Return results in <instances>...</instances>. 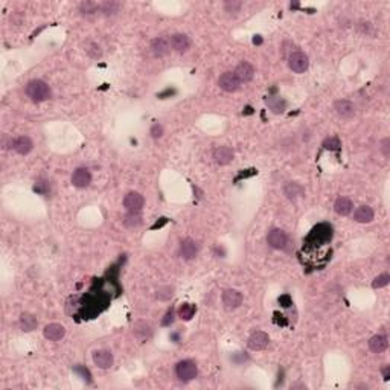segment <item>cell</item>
<instances>
[{
  "mask_svg": "<svg viewBox=\"0 0 390 390\" xmlns=\"http://www.w3.org/2000/svg\"><path fill=\"white\" fill-rule=\"evenodd\" d=\"M174 296V286H160V288L156 291V297L159 300H169L171 297Z\"/></svg>",
  "mask_w": 390,
  "mask_h": 390,
  "instance_id": "f546056e",
  "label": "cell"
},
{
  "mask_svg": "<svg viewBox=\"0 0 390 390\" xmlns=\"http://www.w3.org/2000/svg\"><path fill=\"white\" fill-rule=\"evenodd\" d=\"M195 311H197L195 305H192V303H183V305L180 306V310H178V316H180L183 320H191V319L194 317Z\"/></svg>",
  "mask_w": 390,
  "mask_h": 390,
  "instance_id": "d4e9b609",
  "label": "cell"
},
{
  "mask_svg": "<svg viewBox=\"0 0 390 390\" xmlns=\"http://www.w3.org/2000/svg\"><path fill=\"white\" fill-rule=\"evenodd\" d=\"M79 12L83 15H93L99 12V5L95 2H84L79 5Z\"/></svg>",
  "mask_w": 390,
  "mask_h": 390,
  "instance_id": "83f0119b",
  "label": "cell"
},
{
  "mask_svg": "<svg viewBox=\"0 0 390 390\" xmlns=\"http://www.w3.org/2000/svg\"><path fill=\"white\" fill-rule=\"evenodd\" d=\"M92 181V174L87 168H78L72 174V184L76 188H87Z\"/></svg>",
  "mask_w": 390,
  "mask_h": 390,
  "instance_id": "ba28073f",
  "label": "cell"
},
{
  "mask_svg": "<svg viewBox=\"0 0 390 390\" xmlns=\"http://www.w3.org/2000/svg\"><path fill=\"white\" fill-rule=\"evenodd\" d=\"M124 224L128 225V227H137V225L142 224V218L139 215V212H128L124 217Z\"/></svg>",
  "mask_w": 390,
  "mask_h": 390,
  "instance_id": "f1b7e54d",
  "label": "cell"
},
{
  "mask_svg": "<svg viewBox=\"0 0 390 390\" xmlns=\"http://www.w3.org/2000/svg\"><path fill=\"white\" fill-rule=\"evenodd\" d=\"M389 143H390V139H389V137H386V139L381 142V151H383V154H384L386 157H387L389 153H390V151H389Z\"/></svg>",
  "mask_w": 390,
  "mask_h": 390,
  "instance_id": "d590c367",
  "label": "cell"
},
{
  "mask_svg": "<svg viewBox=\"0 0 390 390\" xmlns=\"http://www.w3.org/2000/svg\"><path fill=\"white\" fill-rule=\"evenodd\" d=\"M151 136L154 137V139H159V137H162L163 136V127L162 125H159V124H154L153 127H151Z\"/></svg>",
  "mask_w": 390,
  "mask_h": 390,
  "instance_id": "836d02e7",
  "label": "cell"
},
{
  "mask_svg": "<svg viewBox=\"0 0 390 390\" xmlns=\"http://www.w3.org/2000/svg\"><path fill=\"white\" fill-rule=\"evenodd\" d=\"M283 194L288 197L290 200H294L300 195H303V188L300 186L299 183H286L285 188H283Z\"/></svg>",
  "mask_w": 390,
  "mask_h": 390,
  "instance_id": "cb8c5ba5",
  "label": "cell"
},
{
  "mask_svg": "<svg viewBox=\"0 0 390 390\" xmlns=\"http://www.w3.org/2000/svg\"><path fill=\"white\" fill-rule=\"evenodd\" d=\"M267 104H269V107L275 111V113H282L286 107V102L280 98H270V99H267Z\"/></svg>",
  "mask_w": 390,
  "mask_h": 390,
  "instance_id": "4316f807",
  "label": "cell"
},
{
  "mask_svg": "<svg viewBox=\"0 0 390 390\" xmlns=\"http://www.w3.org/2000/svg\"><path fill=\"white\" fill-rule=\"evenodd\" d=\"M214 159L218 165H229L233 160V151L229 147H218L214 150Z\"/></svg>",
  "mask_w": 390,
  "mask_h": 390,
  "instance_id": "d6986e66",
  "label": "cell"
},
{
  "mask_svg": "<svg viewBox=\"0 0 390 390\" xmlns=\"http://www.w3.org/2000/svg\"><path fill=\"white\" fill-rule=\"evenodd\" d=\"M43 334L48 340L51 341H56V340H61L64 337L66 334V330H64V326L63 325H59V323H51L48 325L45 330H43Z\"/></svg>",
  "mask_w": 390,
  "mask_h": 390,
  "instance_id": "2e32d148",
  "label": "cell"
},
{
  "mask_svg": "<svg viewBox=\"0 0 390 390\" xmlns=\"http://www.w3.org/2000/svg\"><path fill=\"white\" fill-rule=\"evenodd\" d=\"M387 346H389V341H387V337L386 335H375V337H372L371 340H369V349H371L372 352H375V354H381V352H384L386 349H387Z\"/></svg>",
  "mask_w": 390,
  "mask_h": 390,
  "instance_id": "ffe728a7",
  "label": "cell"
},
{
  "mask_svg": "<svg viewBox=\"0 0 390 390\" xmlns=\"http://www.w3.org/2000/svg\"><path fill=\"white\" fill-rule=\"evenodd\" d=\"M26 95L32 102H45L51 98L52 90L42 79H32L26 86Z\"/></svg>",
  "mask_w": 390,
  "mask_h": 390,
  "instance_id": "6da1fadb",
  "label": "cell"
},
{
  "mask_svg": "<svg viewBox=\"0 0 390 390\" xmlns=\"http://www.w3.org/2000/svg\"><path fill=\"white\" fill-rule=\"evenodd\" d=\"M169 43H171V48L175 51V52H186L191 46V42L188 35L184 34H174L171 38H169Z\"/></svg>",
  "mask_w": 390,
  "mask_h": 390,
  "instance_id": "ac0fdd59",
  "label": "cell"
},
{
  "mask_svg": "<svg viewBox=\"0 0 390 390\" xmlns=\"http://www.w3.org/2000/svg\"><path fill=\"white\" fill-rule=\"evenodd\" d=\"M389 282H390V276H389L387 273H383V275H380L378 278H375L372 286H374V288H383V286H386Z\"/></svg>",
  "mask_w": 390,
  "mask_h": 390,
  "instance_id": "1f68e13d",
  "label": "cell"
},
{
  "mask_svg": "<svg viewBox=\"0 0 390 390\" xmlns=\"http://www.w3.org/2000/svg\"><path fill=\"white\" fill-rule=\"evenodd\" d=\"M197 255H198V244H197L194 239L188 238V239L181 241V244H180V256H181L183 259L191 261V259H194Z\"/></svg>",
  "mask_w": 390,
  "mask_h": 390,
  "instance_id": "9c48e42d",
  "label": "cell"
},
{
  "mask_svg": "<svg viewBox=\"0 0 390 390\" xmlns=\"http://www.w3.org/2000/svg\"><path fill=\"white\" fill-rule=\"evenodd\" d=\"M12 148L17 154H22V156H26L32 151L34 148V143L32 140L28 137V136H20L17 137L14 142H12Z\"/></svg>",
  "mask_w": 390,
  "mask_h": 390,
  "instance_id": "9a60e30c",
  "label": "cell"
},
{
  "mask_svg": "<svg viewBox=\"0 0 390 390\" xmlns=\"http://www.w3.org/2000/svg\"><path fill=\"white\" fill-rule=\"evenodd\" d=\"M143 203H145V200L139 192H128L124 198V206L128 212H140Z\"/></svg>",
  "mask_w": 390,
  "mask_h": 390,
  "instance_id": "52a82bcc",
  "label": "cell"
},
{
  "mask_svg": "<svg viewBox=\"0 0 390 390\" xmlns=\"http://www.w3.org/2000/svg\"><path fill=\"white\" fill-rule=\"evenodd\" d=\"M233 73L239 79V83H249L255 75V69L250 63H247V61H242L241 64H238V67L235 69Z\"/></svg>",
  "mask_w": 390,
  "mask_h": 390,
  "instance_id": "7c38bea8",
  "label": "cell"
},
{
  "mask_svg": "<svg viewBox=\"0 0 390 390\" xmlns=\"http://www.w3.org/2000/svg\"><path fill=\"white\" fill-rule=\"evenodd\" d=\"M218 86L224 92L232 93V92H236L239 89L241 83H239V79L236 78V75L233 72H225V73H223L218 78Z\"/></svg>",
  "mask_w": 390,
  "mask_h": 390,
  "instance_id": "3957f363",
  "label": "cell"
},
{
  "mask_svg": "<svg viewBox=\"0 0 390 390\" xmlns=\"http://www.w3.org/2000/svg\"><path fill=\"white\" fill-rule=\"evenodd\" d=\"M172 320H174V311H172V310H169V311L167 313L165 319L162 320V323L165 325V326H168V325H171V323H172Z\"/></svg>",
  "mask_w": 390,
  "mask_h": 390,
  "instance_id": "e575fe53",
  "label": "cell"
},
{
  "mask_svg": "<svg viewBox=\"0 0 390 390\" xmlns=\"http://www.w3.org/2000/svg\"><path fill=\"white\" fill-rule=\"evenodd\" d=\"M269 341H270L269 334L264 333V331H256L249 338V347L253 349V351H262V349L267 347Z\"/></svg>",
  "mask_w": 390,
  "mask_h": 390,
  "instance_id": "30bf717a",
  "label": "cell"
},
{
  "mask_svg": "<svg viewBox=\"0 0 390 390\" xmlns=\"http://www.w3.org/2000/svg\"><path fill=\"white\" fill-rule=\"evenodd\" d=\"M286 241H288V236L286 233L282 230V229H272L267 235V242L272 249H276V250H280L286 245Z\"/></svg>",
  "mask_w": 390,
  "mask_h": 390,
  "instance_id": "5b68a950",
  "label": "cell"
},
{
  "mask_svg": "<svg viewBox=\"0 0 390 390\" xmlns=\"http://www.w3.org/2000/svg\"><path fill=\"white\" fill-rule=\"evenodd\" d=\"M198 374V367L192 360H183L175 366V375L180 381L188 383L192 381Z\"/></svg>",
  "mask_w": 390,
  "mask_h": 390,
  "instance_id": "7a4b0ae2",
  "label": "cell"
},
{
  "mask_svg": "<svg viewBox=\"0 0 390 390\" xmlns=\"http://www.w3.org/2000/svg\"><path fill=\"white\" fill-rule=\"evenodd\" d=\"M151 51L156 56H165L171 51V43L169 40L165 37H157L153 40L151 43Z\"/></svg>",
  "mask_w": 390,
  "mask_h": 390,
  "instance_id": "5bb4252c",
  "label": "cell"
},
{
  "mask_svg": "<svg viewBox=\"0 0 390 390\" xmlns=\"http://www.w3.org/2000/svg\"><path fill=\"white\" fill-rule=\"evenodd\" d=\"M334 110L341 117H352L355 114V106L347 99H340L334 104Z\"/></svg>",
  "mask_w": 390,
  "mask_h": 390,
  "instance_id": "e0dca14e",
  "label": "cell"
},
{
  "mask_svg": "<svg viewBox=\"0 0 390 390\" xmlns=\"http://www.w3.org/2000/svg\"><path fill=\"white\" fill-rule=\"evenodd\" d=\"M93 363L99 367V369H109L113 366V355L110 351H106V349H99L93 354Z\"/></svg>",
  "mask_w": 390,
  "mask_h": 390,
  "instance_id": "4fadbf2b",
  "label": "cell"
},
{
  "mask_svg": "<svg viewBox=\"0 0 390 390\" xmlns=\"http://www.w3.org/2000/svg\"><path fill=\"white\" fill-rule=\"evenodd\" d=\"M86 52H87L92 58H101V55H102L101 48H99L98 43H95V42H87V43H86Z\"/></svg>",
  "mask_w": 390,
  "mask_h": 390,
  "instance_id": "4dcf8cb0",
  "label": "cell"
},
{
  "mask_svg": "<svg viewBox=\"0 0 390 390\" xmlns=\"http://www.w3.org/2000/svg\"><path fill=\"white\" fill-rule=\"evenodd\" d=\"M133 334L134 337L139 340V341H147L153 337V326L148 323V322H136L134 326H133Z\"/></svg>",
  "mask_w": 390,
  "mask_h": 390,
  "instance_id": "8992f818",
  "label": "cell"
},
{
  "mask_svg": "<svg viewBox=\"0 0 390 390\" xmlns=\"http://www.w3.org/2000/svg\"><path fill=\"white\" fill-rule=\"evenodd\" d=\"M352 209H354L352 201L349 200V198H346V197H340V198L335 201V204H334V211H335L338 215H341V217L349 215V214L352 212Z\"/></svg>",
  "mask_w": 390,
  "mask_h": 390,
  "instance_id": "44dd1931",
  "label": "cell"
},
{
  "mask_svg": "<svg viewBox=\"0 0 390 390\" xmlns=\"http://www.w3.org/2000/svg\"><path fill=\"white\" fill-rule=\"evenodd\" d=\"M242 3L241 2H236V0H232V2H225L224 3V8L227 12H238L241 9Z\"/></svg>",
  "mask_w": 390,
  "mask_h": 390,
  "instance_id": "d6a6232c",
  "label": "cell"
},
{
  "mask_svg": "<svg viewBox=\"0 0 390 390\" xmlns=\"http://www.w3.org/2000/svg\"><path fill=\"white\" fill-rule=\"evenodd\" d=\"M290 69L294 73H303L305 70H308V66H310V59L303 52H293L290 55Z\"/></svg>",
  "mask_w": 390,
  "mask_h": 390,
  "instance_id": "277c9868",
  "label": "cell"
},
{
  "mask_svg": "<svg viewBox=\"0 0 390 390\" xmlns=\"http://www.w3.org/2000/svg\"><path fill=\"white\" fill-rule=\"evenodd\" d=\"M354 220L357 223H371L374 220V211L369 206H360L354 212Z\"/></svg>",
  "mask_w": 390,
  "mask_h": 390,
  "instance_id": "603a6c76",
  "label": "cell"
},
{
  "mask_svg": "<svg viewBox=\"0 0 390 390\" xmlns=\"http://www.w3.org/2000/svg\"><path fill=\"white\" fill-rule=\"evenodd\" d=\"M223 303H224L225 308H229V310L238 308L242 303V294L238 290H232V288L225 290L223 293Z\"/></svg>",
  "mask_w": 390,
  "mask_h": 390,
  "instance_id": "8fae6325",
  "label": "cell"
},
{
  "mask_svg": "<svg viewBox=\"0 0 390 390\" xmlns=\"http://www.w3.org/2000/svg\"><path fill=\"white\" fill-rule=\"evenodd\" d=\"M120 9V5L117 2H104L99 5V12H102L104 15H114L117 14Z\"/></svg>",
  "mask_w": 390,
  "mask_h": 390,
  "instance_id": "484cf974",
  "label": "cell"
},
{
  "mask_svg": "<svg viewBox=\"0 0 390 390\" xmlns=\"http://www.w3.org/2000/svg\"><path fill=\"white\" fill-rule=\"evenodd\" d=\"M37 326H38V320L32 314L23 313L22 316H20V328H22V331L31 333V331L35 330Z\"/></svg>",
  "mask_w": 390,
  "mask_h": 390,
  "instance_id": "7402d4cb",
  "label": "cell"
}]
</instances>
